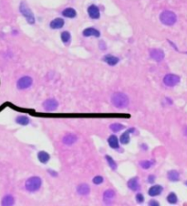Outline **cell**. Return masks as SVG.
Returning a JSON list of instances; mask_svg holds the SVG:
<instances>
[{
	"instance_id": "obj_1",
	"label": "cell",
	"mask_w": 187,
	"mask_h": 206,
	"mask_svg": "<svg viewBox=\"0 0 187 206\" xmlns=\"http://www.w3.org/2000/svg\"><path fill=\"white\" fill-rule=\"evenodd\" d=\"M111 103L114 107L118 109H123L126 108L129 105V98L127 95L122 92L114 93L111 97Z\"/></svg>"
},
{
	"instance_id": "obj_2",
	"label": "cell",
	"mask_w": 187,
	"mask_h": 206,
	"mask_svg": "<svg viewBox=\"0 0 187 206\" xmlns=\"http://www.w3.org/2000/svg\"><path fill=\"white\" fill-rule=\"evenodd\" d=\"M41 184H42L41 179L38 176H33V177H30L29 179L27 180L26 184H25V187H26L27 191H29L30 193H34V192H37L40 189Z\"/></svg>"
},
{
	"instance_id": "obj_3",
	"label": "cell",
	"mask_w": 187,
	"mask_h": 206,
	"mask_svg": "<svg viewBox=\"0 0 187 206\" xmlns=\"http://www.w3.org/2000/svg\"><path fill=\"white\" fill-rule=\"evenodd\" d=\"M160 20L163 25L173 26L177 20V16L173 12L165 10L160 15Z\"/></svg>"
},
{
	"instance_id": "obj_4",
	"label": "cell",
	"mask_w": 187,
	"mask_h": 206,
	"mask_svg": "<svg viewBox=\"0 0 187 206\" xmlns=\"http://www.w3.org/2000/svg\"><path fill=\"white\" fill-rule=\"evenodd\" d=\"M19 11L23 16L26 17L27 21L29 23V24H31V25L34 24V23H35V16H34L32 11L30 10V8L29 7V6L25 2H21L20 3Z\"/></svg>"
},
{
	"instance_id": "obj_5",
	"label": "cell",
	"mask_w": 187,
	"mask_h": 206,
	"mask_svg": "<svg viewBox=\"0 0 187 206\" xmlns=\"http://www.w3.org/2000/svg\"><path fill=\"white\" fill-rule=\"evenodd\" d=\"M33 83V79L32 78L29 77V76H25L20 78L17 82V87L18 89H26L29 88Z\"/></svg>"
},
{
	"instance_id": "obj_6",
	"label": "cell",
	"mask_w": 187,
	"mask_h": 206,
	"mask_svg": "<svg viewBox=\"0 0 187 206\" xmlns=\"http://www.w3.org/2000/svg\"><path fill=\"white\" fill-rule=\"evenodd\" d=\"M180 81V77L174 74H167L163 78V83L167 87H174Z\"/></svg>"
},
{
	"instance_id": "obj_7",
	"label": "cell",
	"mask_w": 187,
	"mask_h": 206,
	"mask_svg": "<svg viewBox=\"0 0 187 206\" xmlns=\"http://www.w3.org/2000/svg\"><path fill=\"white\" fill-rule=\"evenodd\" d=\"M59 106V102L55 99H49L44 101L43 103V108L48 110V111H53L55 110Z\"/></svg>"
},
{
	"instance_id": "obj_8",
	"label": "cell",
	"mask_w": 187,
	"mask_h": 206,
	"mask_svg": "<svg viewBox=\"0 0 187 206\" xmlns=\"http://www.w3.org/2000/svg\"><path fill=\"white\" fill-rule=\"evenodd\" d=\"M150 56L153 60H155L157 62H160V61H161L163 58H164V52H163L161 49H152L150 51Z\"/></svg>"
},
{
	"instance_id": "obj_9",
	"label": "cell",
	"mask_w": 187,
	"mask_h": 206,
	"mask_svg": "<svg viewBox=\"0 0 187 206\" xmlns=\"http://www.w3.org/2000/svg\"><path fill=\"white\" fill-rule=\"evenodd\" d=\"M88 13L89 15V16L93 19H98L100 17V10L99 8L94 6V5H92L90 6L89 8H88Z\"/></svg>"
},
{
	"instance_id": "obj_10",
	"label": "cell",
	"mask_w": 187,
	"mask_h": 206,
	"mask_svg": "<svg viewBox=\"0 0 187 206\" xmlns=\"http://www.w3.org/2000/svg\"><path fill=\"white\" fill-rule=\"evenodd\" d=\"M162 190H163V188L161 185H154L149 189L148 193L151 197H154V196L160 195L162 193Z\"/></svg>"
},
{
	"instance_id": "obj_11",
	"label": "cell",
	"mask_w": 187,
	"mask_h": 206,
	"mask_svg": "<svg viewBox=\"0 0 187 206\" xmlns=\"http://www.w3.org/2000/svg\"><path fill=\"white\" fill-rule=\"evenodd\" d=\"M15 203V198L11 194H7L3 197L1 201V205L3 206H11Z\"/></svg>"
},
{
	"instance_id": "obj_12",
	"label": "cell",
	"mask_w": 187,
	"mask_h": 206,
	"mask_svg": "<svg viewBox=\"0 0 187 206\" xmlns=\"http://www.w3.org/2000/svg\"><path fill=\"white\" fill-rule=\"evenodd\" d=\"M78 138L77 136L74 134H68L66 135L63 138V143L67 144V145H72L77 142Z\"/></svg>"
},
{
	"instance_id": "obj_13",
	"label": "cell",
	"mask_w": 187,
	"mask_h": 206,
	"mask_svg": "<svg viewBox=\"0 0 187 206\" xmlns=\"http://www.w3.org/2000/svg\"><path fill=\"white\" fill-rule=\"evenodd\" d=\"M115 197V192L113 190H107L103 194V201L106 203H110Z\"/></svg>"
},
{
	"instance_id": "obj_14",
	"label": "cell",
	"mask_w": 187,
	"mask_h": 206,
	"mask_svg": "<svg viewBox=\"0 0 187 206\" xmlns=\"http://www.w3.org/2000/svg\"><path fill=\"white\" fill-rule=\"evenodd\" d=\"M83 36L84 37H90V36H94L96 37H99L101 36V33L100 31H98L97 29L93 28H86L84 31H83Z\"/></svg>"
},
{
	"instance_id": "obj_15",
	"label": "cell",
	"mask_w": 187,
	"mask_h": 206,
	"mask_svg": "<svg viewBox=\"0 0 187 206\" xmlns=\"http://www.w3.org/2000/svg\"><path fill=\"white\" fill-rule=\"evenodd\" d=\"M134 130H135V129H133V128L129 129L127 131H125V132L121 136L120 141H121V142H122V144H128V143L130 142V133H131V132H133Z\"/></svg>"
},
{
	"instance_id": "obj_16",
	"label": "cell",
	"mask_w": 187,
	"mask_h": 206,
	"mask_svg": "<svg viewBox=\"0 0 187 206\" xmlns=\"http://www.w3.org/2000/svg\"><path fill=\"white\" fill-rule=\"evenodd\" d=\"M64 26V20L62 18H56L50 22V28L53 29H59Z\"/></svg>"
},
{
	"instance_id": "obj_17",
	"label": "cell",
	"mask_w": 187,
	"mask_h": 206,
	"mask_svg": "<svg viewBox=\"0 0 187 206\" xmlns=\"http://www.w3.org/2000/svg\"><path fill=\"white\" fill-rule=\"evenodd\" d=\"M89 186L86 184H81L77 188V192L80 195H88L89 193Z\"/></svg>"
},
{
	"instance_id": "obj_18",
	"label": "cell",
	"mask_w": 187,
	"mask_h": 206,
	"mask_svg": "<svg viewBox=\"0 0 187 206\" xmlns=\"http://www.w3.org/2000/svg\"><path fill=\"white\" fill-rule=\"evenodd\" d=\"M103 60L109 64L110 66H115L117 63L119 62V58H116L112 55H106L104 58H103Z\"/></svg>"
},
{
	"instance_id": "obj_19",
	"label": "cell",
	"mask_w": 187,
	"mask_h": 206,
	"mask_svg": "<svg viewBox=\"0 0 187 206\" xmlns=\"http://www.w3.org/2000/svg\"><path fill=\"white\" fill-rule=\"evenodd\" d=\"M38 158L39 162L41 163H47L50 161V156L48 152H46V151H39L38 153Z\"/></svg>"
},
{
	"instance_id": "obj_20",
	"label": "cell",
	"mask_w": 187,
	"mask_h": 206,
	"mask_svg": "<svg viewBox=\"0 0 187 206\" xmlns=\"http://www.w3.org/2000/svg\"><path fill=\"white\" fill-rule=\"evenodd\" d=\"M108 142H109L110 148H112V149H118L119 148V141H118V138H117L115 135H111L109 137Z\"/></svg>"
},
{
	"instance_id": "obj_21",
	"label": "cell",
	"mask_w": 187,
	"mask_h": 206,
	"mask_svg": "<svg viewBox=\"0 0 187 206\" xmlns=\"http://www.w3.org/2000/svg\"><path fill=\"white\" fill-rule=\"evenodd\" d=\"M128 187H129V189H131L132 191H137L139 189V182H138V179L136 177L135 178H131V180H129Z\"/></svg>"
},
{
	"instance_id": "obj_22",
	"label": "cell",
	"mask_w": 187,
	"mask_h": 206,
	"mask_svg": "<svg viewBox=\"0 0 187 206\" xmlns=\"http://www.w3.org/2000/svg\"><path fill=\"white\" fill-rule=\"evenodd\" d=\"M62 15H63L64 16H66V17H68V18H73V17L76 16L77 13H76V11H75L73 8L68 7V8H66V9L62 12Z\"/></svg>"
},
{
	"instance_id": "obj_23",
	"label": "cell",
	"mask_w": 187,
	"mask_h": 206,
	"mask_svg": "<svg viewBox=\"0 0 187 206\" xmlns=\"http://www.w3.org/2000/svg\"><path fill=\"white\" fill-rule=\"evenodd\" d=\"M167 177L170 181H177L180 180V175L178 173V172L173 170V171H170L168 173H167Z\"/></svg>"
},
{
	"instance_id": "obj_24",
	"label": "cell",
	"mask_w": 187,
	"mask_h": 206,
	"mask_svg": "<svg viewBox=\"0 0 187 206\" xmlns=\"http://www.w3.org/2000/svg\"><path fill=\"white\" fill-rule=\"evenodd\" d=\"M16 122L19 125L26 126L29 123V119L27 116H18L16 119Z\"/></svg>"
},
{
	"instance_id": "obj_25",
	"label": "cell",
	"mask_w": 187,
	"mask_h": 206,
	"mask_svg": "<svg viewBox=\"0 0 187 206\" xmlns=\"http://www.w3.org/2000/svg\"><path fill=\"white\" fill-rule=\"evenodd\" d=\"M110 129L113 131V132H118L124 129V126L120 124V123H113L110 126Z\"/></svg>"
},
{
	"instance_id": "obj_26",
	"label": "cell",
	"mask_w": 187,
	"mask_h": 206,
	"mask_svg": "<svg viewBox=\"0 0 187 206\" xmlns=\"http://www.w3.org/2000/svg\"><path fill=\"white\" fill-rule=\"evenodd\" d=\"M105 158H106V161H107L108 164L110 165V167L112 170H116V169H117V164H116V163L114 162V160H113L110 156H108V155H107Z\"/></svg>"
},
{
	"instance_id": "obj_27",
	"label": "cell",
	"mask_w": 187,
	"mask_h": 206,
	"mask_svg": "<svg viewBox=\"0 0 187 206\" xmlns=\"http://www.w3.org/2000/svg\"><path fill=\"white\" fill-rule=\"evenodd\" d=\"M167 202L171 204H174L177 202V196L175 193H171L168 196H167Z\"/></svg>"
},
{
	"instance_id": "obj_28",
	"label": "cell",
	"mask_w": 187,
	"mask_h": 206,
	"mask_svg": "<svg viewBox=\"0 0 187 206\" xmlns=\"http://www.w3.org/2000/svg\"><path fill=\"white\" fill-rule=\"evenodd\" d=\"M61 40L63 43H68L69 40H71V34H69L68 31H64L61 33Z\"/></svg>"
},
{
	"instance_id": "obj_29",
	"label": "cell",
	"mask_w": 187,
	"mask_h": 206,
	"mask_svg": "<svg viewBox=\"0 0 187 206\" xmlns=\"http://www.w3.org/2000/svg\"><path fill=\"white\" fill-rule=\"evenodd\" d=\"M152 163L150 162V161H142L141 163H140V165L142 166V168L145 169V170L149 169L152 166Z\"/></svg>"
},
{
	"instance_id": "obj_30",
	"label": "cell",
	"mask_w": 187,
	"mask_h": 206,
	"mask_svg": "<svg viewBox=\"0 0 187 206\" xmlns=\"http://www.w3.org/2000/svg\"><path fill=\"white\" fill-rule=\"evenodd\" d=\"M92 181H93V184H95L99 185V184H102V182H103V178H102L101 176L98 175V176H96V177L93 178Z\"/></svg>"
},
{
	"instance_id": "obj_31",
	"label": "cell",
	"mask_w": 187,
	"mask_h": 206,
	"mask_svg": "<svg viewBox=\"0 0 187 206\" xmlns=\"http://www.w3.org/2000/svg\"><path fill=\"white\" fill-rule=\"evenodd\" d=\"M136 201H137L139 203L143 202V201H144V197H143V194H141V193H138V194L136 195Z\"/></svg>"
},
{
	"instance_id": "obj_32",
	"label": "cell",
	"mask_w": 187,
	"mask_h": 206,
	"mask_svg": "<svg viewBox=\"0 0 187 206\" xmlns=\"http://www.w3.org/2000/svg\"><path fill=\"white\" fill-rule=\"evenodd\" d=\"M154 181H155V176L152 175V174L149 175V177H148V181H149V184H153Z\"/></svg>"
},
{
	"instance_id": "obj_33",
	"label": "cell",
	"mask_w": 187,
	"mask_h": 206,
	"mask_svg": "<svg viewBox=\"0 0 187 206\" xmlns=\"http://www.w3.org/2000/svg\"><path fill=\"white\" fill-rule=\"evenodd\" d=\"M149 205H151V206H158L159 205V202L157 201L152 200V201L149 202Z\"/></svg>"
},
{
	"instance_id": "obj_34",
	"label": "cell",
	"mask_w": 187,
	"mask_h": 206,
	"mask_svg": "<svg viewBox=\"0 0 187 206\" xmlns=\"http://www.w3.org/2000/svg\"><path fill=\"white\" fill-rule=\"evenodd\" d=\"M49 172H50V173H52V174H53V176H57V175H58V174H57V172H52V171H50V170H49Z\"/></svg>"
},
{
	"instance_id": "obj_35",
	"label": "cell",
	"mask_w": 187,
	"mask_h": 206,
	"mask_svg": "<svg viewBox=\"0 0 187 206\" xmlns=\"http://www.w3.org/2000/svg\"><path fill=\"white\" fill-rule=\"evenodd\" d=\"M184 135H185V136L187 137V128H186V129L184 130Z\"/></svg>"
},
{
	"instance_id": "obj_36",
	"label": "cell",
	"mask_w": 187,
	"mask_h": 206,
	"mask_svg": "<svg viewBox=\"0 0 187 206\" xmlns=\"http://www.w3.org/2000/svg\"><path fill=\"white\" fill-rule=\"evenodd\" d=\"M186 185H187V181H186Z\"/></svg>"
}]
</instances>
